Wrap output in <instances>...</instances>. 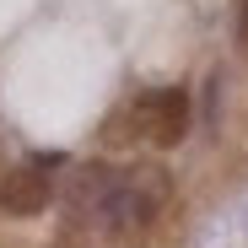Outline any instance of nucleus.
Masks as SVG:
<instances>
[{
	"mask_svg": "<svg viewBox=\"0 0 248 248\" xmlns=\"http://www.w3.org/2000/svg\"><path fill=\"white\" fill-rule=\"evenodd\" d=\"M135 119L156 146H178L184 130H189V92L184 87H156L135 103Z\"/></svg>",
	"mask_w": 248,
	"mask_h": 248,
	"instance_id": "nucleus-1",
	"label": "nucleus"
},
{
	"mask_svg": "<svg viewBox=\"0 0 248 248\" xmlns=\"http://www.w3.org/2000/svg\"><path fill=\"white\" fill-rule=\"evenodd\" d=\"M49 200H54V184L44 173V162H22L0 178V211L6 216H44Z\"/></svg>",
	"mask_w": 248,
	"mask_h": 248,
	"instance_id": "nucleus-2",
	"label": "nucleus"
}]
</instances>
